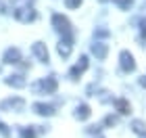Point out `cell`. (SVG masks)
<instances>
[{
    "instance_id": "5b68a950",
    "label": "cell",
    "mask_w": 146,
    "mask_h": 138,
    "mask_svg": "<svg viewBox=\"0 0 146 138\" xmlns=\"http://www.w3.org/2000/svg\"><path fill=\"white\" fill-rule=\"evenodd\" d=\"M4 59H6L9 63H17V59H19V52H17V50H9Z\"/></svg>"
},
{
    "instance_id": "6da1fadb",
    "label": "cell",
    "mask_w": 146,
    "mask_h": 138,
    "mask_svg": "<svg viewBox=\"0 0 146 138\" xmlns=\"http://www.w3.org/2000/svg\"><path fill=\"white\" fill-rule=\"evenodd\" d=\"M15 17L19 19V21H23V23H29V21H34V19H36V13H34V9L23 6V9H17L15 11Z\"/></svg>"
},
{
    "instance_id": "9c48e42d",
    "label": "cell",
    "mask_w": 146,
    "mask_h": 138,
    "mask_svg": "<svg viewBox=\"0 0 146 138\" xmlns=\"http://www.w3.org/2000/svg\"><path fill=\"white\" fill-rule=\"evenodd\" d=\"M115 2H119L123 6V9H129V4H131V0H115Z\"/></svg>"
},
{
    "instance_id": "52a82bcc",
    "label": "cell",
    "mask_w": 146,
    "mask_h": 138,
    "mask_svg": "<svg viewBox=\"0 0 146 138\" xmlns=\"http://www.w3.org/2000/svg\"><path fill=\"white\" fill-rule=\"evenodd\" d=\"M94 52H96L98 57H104V52H107V48H104L102 44H96V46H94Z\"/></svg>"
},
{
    "instance_id": "7a4b0ae2",
    "label": "cell",
    "mask_w": 146,
    "mask_h": 138,
    "mask_svg": "<svg viewBox=\"0 0 146 138\" xmlns=\"http://www.w3.org/2000/svg\"><path fill=\"white\" fill-rule=\"evenodd\" d=\"M52 23L56 25L58 31H65V34H69V21H67L63 15H54V17H52Z\"/></svg>"
},
{
    "instance_id": "3957f363",
    "label": "cell",
    "mask_w": 146,
    "mask_h": 138,
    "mask_svg": "<svg viewBox=\"0 0 146 138\" xmlns=\"http://www.w3.org/2000/svg\"><path fill=\"white\" fill-rule=\"evenodd\" d=\"M34 52L42 59V61H48V52H46V48H44L42 44H34Z\"/></svg>"
},
{
    "instance_id": "8992f818",
    "label": "cell",
    "mask_w": 146,
    "mask_h": 138,
    "mask_svg": "<svg viewBox=\"0 0 146 138\" xmlns=\"http://www.w3.org/2000/svg\"><path fill=\"white\" fill-rule=\"evenodd\" d=\"M34 109L38 111V113H42V115H48V113H52V109H50V107H46V105H34Z\"/></svg>"
},
{
    "instance_id": "ba28073f",
    "label": "cell",
    "mask_w": 146,
    "mask_h": 138,
    "mask_svg": "<svg viewBox=\"0 0 146 138\" xmlns=\"http://www.w3.org/2000/svg\"><path fill=\"white\" fill-rule=\"evenodd\" d=\"M79 4H82V0H67V6H69V9H77Z\"/></svg>"
},
{
    "instance_id": "277c9868",
    "label": "cell",
    "mask_w": 146,
    "mask_h": 138,
    "mask_svg": "<svg viewBox=\"0 0 146 138\" xmlns=\"http://www.w3.org/2000/svg\"><path fill=\"white\" fill-rule=\"evenodd\" d=\"M58 52H61L63 57H67L69 52H71V44L69 42H61V44H58Z\"/></svg>"
}]
</instances>
